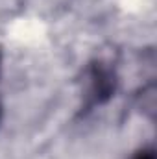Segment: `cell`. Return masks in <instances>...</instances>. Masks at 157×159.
I'll use <instances>...</instances> for the list:
<instances>
[{"label":"cell","mask_w":157,"mask_h":159,"mask_svg":"<svg viewBox=\"0 0 157 159\" xmlns=\"http://www.w3.org/2000/svg\"><path fill=\"white\" fill-rule=\"evenodd\" d=\"M135 159H155V157H154V152H152V150H148V152H141Z\"/></svg>","instance_id":"cell-1"}]
</instances>
